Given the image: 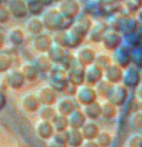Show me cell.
I'll return each instance as SVG.
<instances>
[{
  "instance_id": "obj_25",
  "label": "cell",
  "mask_w": 142,
  "mask_h": 147,
  "mask_svg": "<svg viewBox=\"0 0 142 147\" xmlns=\"http://www.w3.org/2000/svg\"><path fill=\"white\" fill-rule=\"evenodd\" d=\"M35 133L43 140H48L55 134L51 122L42 119H39L35 124Z\"/></svg>"
},
{
  "instance_id": "obj_6",
  "label": "cell",
  "mask_w": 142,
  "mask_h": 147,
  "mask_svg": "<svg viewBox=\"0 0 142 147\" xmlns=\"http://www.w3.org/2000/svg\"><path fill=\"white\" fill-rule=\"evenodd\" d=\"M142 82V72L138 68L133 65H130L125 68L123 73L122 84L127 87L129 90H135L137 86Z\"/></svg>"
},
{
  "instance_id": "obj_17",
  "label": "cell",
  "mask_w": 142,
  "mask_h": 147,
  "mask_svg": "<svg viewBox=\"0 0 142 147\" xmlns=\"http://www.w3.org/2000/svg\"><path fill=\"white\" fill-rule=\"evenodd\" d=\"M104 80V71L97 65L92 64L85 67L84 70V83L90 86H94Z\"/></svg>"
},
{
  "instance_id": "obj_13",
  "label": "cell",
  "mask_w": 142,
  "mask_h": 147,
  "mask_svg": "<svg viewBox=\"0 0 142 147\" xmlns=\"http://www.w3.org/2000/svg\"><path fill=\"white\" fill-rule=\"evenodd\" d=\"M57 92L48 84L41 86L36 95L41 106H54L57 101Z\"/></svg>"
},
{
  "instance_id": "obj_8",
  "label": "cell",
  "mask_w": 142,
  "mask_h": 147,
  "mask_svg": "<svg viewBox=\"0 0 142 147\" xmlns=\"http://www.w3.org/2000/svg\"><path fill=\"white\" fill-rule=\"evenodd\" d=\"M92 24H93V20L89 16L87 13L81 12L77 18L73 20V25L71 27L73 32L77 33L78 36L81 37L82 39L85 40L87 37L89 31Z\"/></svg>"
},
{
  "instance_id": "obj_4",
  "label": "cell",
  "mask_w": 142,
  "mask_h": 147,
  "mask_svg": "<svg viewBox=\"0 0 142 147\" xmlns=\"http://www.w3.org/2000/svg\"><path fill=\"white\" fill-rule=\"evenodd\" d=\"M98 51L91 45H81L73 52V58L83 67L94 64Z\"/></svg>"
},
{
  "instance_id": "obj_3",
  "label": "cell",
  "mask_w": 142,
  "mask_h": 147,
  "mask_svg": "<svg viewBox=\"0 0 142 147\" xmlns=\"http://www.w3.org/2000/svg\"><path fill=\"white\" fill-rule=\"evenodd\" d=\"M129 97H130V90L122 83H119L116 85H112L106 101L118 109H121L125 105H127Z\"/></svg>"
},
{
  "instance_id": "obj_35",
  "label": "cell",
  "mask_w": 142,
  "mask_h": 147,
  "mask_svg": "<svg viewBox=\"0 0 142 147\" xmlns=\"http://www.w3.org/2000/svg\"><path fill=\"white\" fill-rule=\"evenodd\" d=\"M50 122L52 124V127H53L54 132L56 134H64L69 129L68 118L58 113H56V115L53 117V119Z\"/></svg>"
},
{
  "instance_id": "obj_7",
  "label": "cell",
  "mask_w": 142,
  "mask_h": 147,
  "mask_svg": "<svg viewBox=\"0 0 142 147\" xmlns=\"http://www.w3.org/2000/svg\"><path fill=\"white\" fill-rule=\"evenodd\" d=\"M48 85L51 86L56 92H62L68 84V78L66 71L54 65L48 73Z\"/></svg>"
},
{
  "instance_id": "obj_41",
  "label": "cell",
  "mask_w": 142,
  "mask_h": 147,
  "mask_svg": "<svg viewBox=\"0 0 142 147\" xmlns=\"http://www.w3.org/2000/svg\"><path fill=\"white\" fill-rule=\"evenodd\" d=\"M37 112H38L40 119L46 120V121H51L56 115V110L53 106H41Z\"/></svg>"
},
{
  "instance_id": "obj_2",
  "label": "cell",
  "mask_w": 142,
  "mask_h": 147,
  "mask_svg": "<svg viewBox=\"0 0 142 147\" xmlns=\"http://www.w3.org/2000/svg\"><path fill=\"white\" fill-rule=\"evenodd\" d=\"M101 44L104 51L112 54L124 45V36L119 31L109 28L104 34Z\"/></svg>"
},
{
  "instance_id": "obj_44",
  "label": "cell",
  "mask_w": 142,
  "mask_h": 147,
  "mask_svg": "<svg viewBox=\"0 0 142 147\" xmlns=\"http://www.w3.org/2000/svg\"><path fill=\"white\" fill-rule=\"evenodd\" d=\"M125 147H142V135L140 133L135 132L130 136L124 144Z\"/></svg>"
},
{
  "instance_id": "obj_40",
  "label": "cell",
  "mask_w": 142,
  "mask_h": 147,
  "mask_svg": "<svg viewBox=\"0 0 142 147\" xmlns=\"http://www.w3.org/2000/svg\"><path fill=\"white\" fill-rule=\"evenodd\" d=\"M13 58L8 52L0 51V74H6L12 69Z\"/></svg>"
},
{
  "instance_id": "obj_20",
  "label": "cell",
  "mask_w": 142,
  "mask_h": 147,
  "mask_svg": "<svg viewBox=\"0 0 142 147\" xmlns=\"http://www.w3.org/2000/svg\"><path fill=\"white\" fill-rule=\"evenodd\" d=\"M124 69L118 65L112 63L111 65L104 71V80L111 85H116L122 82Z\"/></svg>"
},
{
  "instance_id": "obj_55",
  "label": "cell",
  "mask_w": 142,
  "mask_h": 147,
  "mask_svg": "<svg viewBox=\"0 0 142 147\" xmlns=\"http://www.w3.org/2000/svg\"><path fill=\"white\" fill-rule=\"evenodd\" d=\"M2 147H10V146H2Z\"/></svg>"
},
{
  "instance_id": "obj_9",
  "label": "cell",
  "mask_w": 142,
  "mask_h": 147,
  "mask_svg": "<svg viewBox=\"0 0 142 147\" xmlns=\"http://www.w3.org/2000/svg\"><path fill=\"white\" fill-rule=\"evenodd\" d=\"M109 29L108 22H104V20H93V24H92L90 31H89L87 35V40L90 44L99 45L102 43V40L104 38V34L106 31Z\"/></svg>"
},
{
  "instance_id": "obj_15",
  "label": "cell",
  "mask_w": 142,
  "mask_h": 147,
  "mask_svg": "<svg viewBox=\"0 0 142 147\" xmlns=\"http://www.w3.org/2000/svg\"><path fill=\"white\" fill-rule=\"evenodd\" d=\"M54 109L56 110V113H58L63 116H69L72 112L77 107V104L73 98L67 96H63L61 98H58L56 103L54 105Z\"/></svg>"
},
{
  "instance_id": "obj_26",
  "label": "cell",
  "mask_w": 142,
  "mask_h": 147,
  "mask_svg": "<svg viewBox=\"0 0 142 147\" xmlns=\"http://www.w3.org/2000/svg\"><path fill=\"white\" fill-rule=\"evenodd\" d=\"M102 130V126L97 121H92V120H87L80 128V132L82 134L83 138L85 140H96L99 133Z\"/></svg>"
},
{
  "instance_id": "obj_29",
  "label": "cell",
  "mask_w": 142,
  "mask_h": 147,
  "mask_svg": "<svg viewBox=\"0 0 142 147\" xmlns=\"http://www.w3.org/2000/svg\"><path fill=\"white\" fill-rule=\"evenodd\" d=\"M64 136L68 147H81L83 141L85 140L80 130L69 128L64 133Z\"/></svg>"
},
{
  "instance_id": "obj_37",
  "label": "cell",
  "mask_w": 142,
  "mask_h": 147,
  "mask_svg": "<svg viewBox=\"0 0 142 147\" xmlns=\"http://www.w3.org/2000/svg\"><path fill=\"white\" fill-rule=\"evenodd\" d=\"M27 12L30 17H41L44 11L46 10L44 5L40 0H26Z\"/></svg>"
},
{
  "instance_id": "obj_43",
  "label": "cell",
  "mask_w": 142,
  "mask_h": 147,
  "mask_svg": "<svg viewBox=\"0 0 142 147\" xmlns=\"http://www.w3.org/2000/svg\"><path fill=\"white\" fill-rule=\"evenodd\" d=\"M47 146L48 147H68L66 142L64 134H56L47 140Z\"/></svg>"
},
{
  "instance_id": "obj_39",
  "label": "cell",
  "mask_w": 142,
  "mask_h": 147,
  "mask_svg": "<svg viewBox=\"0 0 142 147\" xmlns=\"http://www.w3.org/2000/svg\"><path fill=\"white\" fill-rule=\"evenodd\" d=\"M129 124L135 132L142 131V112L140 110H133L129 117Z\"/></svg>"
},
{
  "instance_id": "obj_27",
  "label": "cell",
  "mask_w": 142,
  "mask_h": 147,
  "mask_svg": "<svg viewBox=\"0 0 142 147\" xmlns=\"http://www.w3.org/2000/svg\"><path fill=\"white\" fill-rule=\"evenodd\" d=\"M81 110L83 111L87 120L99 122L102 118V103L100 101H97L95 103H92L87 106L80 107Z\"/></svg>"
},
{
  "instance_id": "obj_10",
  "label": "cell",
  "mask_w": 142,
  "mask_h": 147,
  "mask_svg": "<svg viewBox=\"0 0 142 147\" xmlns=\"http://www.w3.org/2000/svg\"><path fill=\"white\" fill-rule=\"evenodd\" d=\"M84 70L85 67H83L82 65L79 64L77 61H75L73 58V61L72 62L69 69L66 71L67 74V78L68 81L72 84L75 86H79L84 83Z\"/></svg>"
},
{
  "instance_id": "obj_49",
  "label": "cell",
  "mask_w": 142,
  "mask_h": 147,
  "mask_svg": "<svg viewBox=\"0 0 142 147\" xmlns=\"http://www.w3.org/2000/svg\"><path fill=\"white\" fill-rule=\"evenodd\" d=\"M7 104V97L5 95L4 91L0 89V110H2Z\"/></svg>"
},
{
  "instance_id": "obj_19",
  "label": "cell",
  "mask_w": 142,
  "mask_h": 147,
  "mask_svg": "<svg viewBox=\"0 0 142 147\" xmlns=\"http://www.w3.org/2000/svg\"><path fill=\"white\" fill-rule=\"evenodd\" d=\"M112 55V60L114 64L118 65L119 67L125 68L129 67L131 64V49L124 44L121 48H119L116 51H114Z\"/></svg>"
},
{
  "instance_id": "obj_33",
  "label": "cell",
  "mask_w": 142,
  "mask_h": 147,
  "mask_svg": "<svg viewBox=\"0 0 142 147\" xmlns=\"http://www.w3.org/2000/svg\"><path fill=\"white\" fill-rule=\"evenodd\" d=\"M119 114V109L113 106L107 101H102V118L106 121H113Z\"/></svg>"
},
{
  "instance_id": "obj_28",
  "label": "cell",
  "mask_w": 142,
  "mask_h": 147,
  "mask_svg": "<svg viewBox=\"0 0 142 147\" xmlns=\"http://www.w3.org/2000/svg\"><path fill=\"white\" fill-rule=\"evenodd\" d=\"M18 70L22 74L25 81H30V82L38 80L39 75H40L34 63L29 60H25L24 62H22Z\"/></svg>"
},
{
  "instance_id": "obj_46",
  "label": "cell",
  "mask_w": 142,
  "mask_h": 147,
  "mask_svg": "<svg viewBox=\"0 0 142 147\" xmlns=\"http://www.w3.org/2000/svg\"><path fill=\"white\" fill-rule=\"evenodd\" d=\"M11 15L5 5L0 4V24H7L11 20Z\"/></svg>"
},
{
  "instance_id": "obj_1",
  "label": "cell",
  "mask_w": 142,
  "mask_h": 147,
  "mask_svg": "<svg viewBox=\"0 0 142 147\" xmlns=\"http://www.w3.org/2000/svg\"><path fill=\"white\" fill-rule=\"evenodd\" d=\"M52 39L53 43L59 44L67 51H75L81 45H83L84 41V39L73 32L71 28L63 32H56V35L52 37Z\"/></svg>"
},
{
  "instance_id": "obj_16",
  "label": "cell",
  "mask_w": 142,
  "mask_h": 147,
  "mask_svg": "<svg viewBox=\"0 0 142 147\" xmlns=\"http://www.w3.org/2000/svg\"><path fill=\"white\" fill-rule=\"evenodd\" d=\"M5 6L9 11L11 17L15 18L22 20L28 16L26 0H8Z\"/></svg>"
},
{
  "instance_id": "obj_34",
  "label": "cell",
  "mask_w": 142,
  "mask_h": 147,
  "mask_svg": "<svg viewBox=\"0 0 142 147\" xmlns=\"http://www.w3.org/2000/svg\"><path fill=\"white\" fill-rule=\"evenodd\" d=\"M96 142L99 147H110L114 143V136L107 129H102L96 138Z\"/></svg>"
},
{
  "instance_id": "obj_52",
  "label": "cell",
  "mask_w": 142,
  "mask_h": 147,
  "mask_svg": "<svg viewBox=\"0 0 142 147\" xmlns=\"http://www.w3.org/2000/svg\"><path fill=\"white\" fill-rule=\"evenodd\" d=\"M40 1L44 5V7L47 8V7L52 6V4H53L54 0H40Z\"/></svg>"
},
{
  "instance_id": "obj_11",
  "label": "cell",
  "mask_w": 142,
  "mask_h": 147,
  "mask_svg": "<svg viewBox=\"0 0 142 147\" xmlns=\"http://www.w3.org/2000/svg\"><path fill=\"white\" fill-rule=\"evenodd\" d=\"M57 10L68 17L75 18L81 13V5L77 0H59Z\"/></svg>"
},
{
  "instance_id": "obj_53",
  "label": "cell",
  "mask_w": 142,
  "mask_h": 147,
  "mask_svg": "<svg viewBox=\"0 0 142 147\" xmlns=\"http://www.w3.org/2000/svg\"><path fill=\"white\" fill-rule=\"evenodd\" d=\"M110 147H125V146H124V145H122V146H121V145H118V144H115V143H113L112 145L110 146Z\"/></svg>"
},
{
  "instance_id": "obj_32",
  "label": "cell",
  "mask_w": 142,
  "mask_h": 147,
  "mask_svg": "<svg viewBox=\"0 0 142 147\" xmlns=\"http://www.w3.org/2000/svg\"><path fill=\"white\" fill-rule=\"evenodd\" d=\"M67 118L68 123H69V128L77 129V130H80V128L82 127L84 123L87 121L80 107H77L69 116H67Z\"/></svg>"
},
{
  "instance_id": "obj_23",
  "label": "cell",
  "mask_w": 142,
  "mask_h": 147,
  "mask_svg": "<svg viewBox=\"0 0 142 147\" xmlns=\"http://www.w3.org/2000/svg\"><path fill=\"white\" fill-rule=\"evenodd\" d=\"M58 13L59 11L57 10L56 7L50 6L46 8V10H44V13L40 17L44 29L48 31H55V22H56Z\"/></svg>"
},
{
  "instance_id": "obj_18",
  "label": "cell",
  "mask_w": 142,
  "mask_h": 147,
  "mask_svg": "<svg viewBox=\"0 0 142 147\" xmlns=\"http://www.w3.org/2000/svg\"><path fill=\"white\" fill-rule=\"evenodd\" d=\"M5 83L11 89L20 90L24 85L25 80L20 70L11 69L5 74Z\"/></svg>"
},
{
  "instance_id": "obj_5",
  "label": "cell",
  "mask_w": 142,
  "mask_h": 147,
  "mask_svg": "<svg viewBox=\"0 0 142 147\" xmlns=\"http://www.w3.org/2000/svg\"><path fill=\"white\" fill-rule=\"evenodd\" d=\"M73 99L75 100L77 104L79 105L80 107L87 106V105L99 101L98 95H97L95 88L93 86L85 84V83L78 86Z\"/></svg>"
},
{
  "instance_id": "obj_30",
  "label": "cell",
  "mask_w": 142,
  "mask_h": 147,
  "mask_svg": "<svg viewBox=\"0 0 142 147\" xmlns=\"http://www.w3.org/2000/svg\"><path fill=\"white\" fill-rule=\"evenodd\" d=\"M24 29L31 36H36L40 33H43L44 27L40 17H30L26 20Z\"/></svg>"
},
{
  "instance_id": "obj_45",
  "label": "cell",
  "mask_w": 142,
  "mask_h": 147,
  "mask_svg": "<svg viewBox=\"0 0 142 147\" xmlns=\"http://www.w3.org/2000/svg\"><path fill=\"white\" fill-rule=\"evenodd\" d=\"M125 6L127 7L128 11L136 15L139 10L142 9V0H125Z\"/></svg>"
},
{
  "instance_id": "obj_48",
  "label": "cell",
  "mask_w": 142,
  "mask_h": 147,
  "mask_svg": "<svg viewBox=\"0 0 142 147\" xmlns=\"http://www.w3.org/2000/svg\"><path fill=\"white\" fill-rule=\"evenodd\" d=\"M135 98L139 104L142 103V82L135 89Z\"/></svg>"
},
{
  "instance_id": "obj_47",
  "label": "cell",
  "mask_w": 142,
  "mask_h": 147,
  "mask_svg": "<svg viewBox=\"0 0 142 147\" xmlns=\"http://www.w3.org/2000/svg\"><path fill=\"white\" fill-rule=\"evenodd\" d=\"M77 86L72 84V83L68 82V84L66 85V87L64 88V90L62 91V93L64 94V96L67 97H71V98H73L77 93Z\"/></svg>"
},
{
  "instance_id": "obj_36",
  "label": "cell",
  "mask_w": 142,
  "mask_h": 147,
  "mask_svg": "<svg viewBox=\"0 0 142 147\" xmlns=\"http://www.w3.org/2000/svg\"><path fill=\"white\" fill-rule=\"evenodd\" d=\"M112 63H113V60H112L111 53L104 51H98L94 64L97 65L99 68H101L102 71H104L106 68H108Z\"/></svg>"
},
{
  "instance_id": "obj_50",
  "label": "cell",
  "mask_w": 142,
  "mask_h": 147,
  "mask_svg": "<svg viewBox=\"0 0 142 147\" xmlns=\"http://www.w3.org/2000/svg\"><path fill=\"white\" fill-rule=\"evenodd\" d=\"M81 147H99L98 143L96 142V140H84L82 145H81Z\"/></svg>"
},
{
  "instance_id": "obj_12",
  "label": "cell",
  "mask_w": 142,
  "mask_h": 147,
  "mask_svg": "<svg viewBox=\"0 0 142 147\" xmlns=\"http://www.w3.org/2000/svg\"><path fill=\"white\" fill-rule=\"evenodd\" d=\"M53 44L52 36L46 32L40 33L36 36H33L32 38V48L34 51H36L38 53H46L50 47Z\"/></svg>"
},
{
  "instance_id": "obj_38",
  "label": "cell",
  "mask_w": 142,
  "mask_h": 147,
  "mask_svg": "<svg viewBox=\"0 0 142 147\" xmlns=\"http://www.w3.org/2000/svg\"><path fill=\"white\" fill-rule=\"evenodd\" d=\"M111 87H112V85L104 80H102L100 82L97 83V84L94 86V88H95V90H96L97 95H98V99H102V101H106Z\"/></svg>"
},
{
  "instance_id": "obj_31",
  "label": "cell",
  "mask_w": 142,
  "mask_h": 147,
  "mask_svg": "<svg viewBox=\"0 0 142 147\" xmlns=\"http://www.w3.org/2000/svg\"><path fill=\"white\" fill-rule=\"evenodd\" d=\"M32 62L40 74H48L53 67V64L47 57L46 53H38Z\"/></svg>"
},
{
  "instance_id": "obj_24",
  "label": "cell",
  "mask_w": 142,
  "mask_h": 147,
  "mask_svg": "<svg viewBox=\"0 0 142 147\" xmlns=\"http://www.w3.org/2000/svg\"><path fill=\"white\" fill-rule=\"evenodd\" d=\"M68 54H69V51L63 48L62 46H60L59 44L56 43L52 44L50 49L46 52L47 57H48L53 65H60L64 61V59L67 57Z\"/></svg>"
},
{
  "instance_id": "obj_42",
  "label": "cell",
  "mask_w": 142,
  "mask_h": 147,
  "mask_svg": "<svg viewBox=\"0 0 142 147\" xmlns=\"http://www.w3.org/2000/svg\"><path fill=\"white\" fill-rule=\"evenodd\" d=\"M131 65L142 70V46L135 47L131 49Z\"/></svg>"
},
{
  "instance_id": "obj_22",
  "label": "cell",
  "mask_w": 142,
  "mask_h": 147,
  "mask_svg": "<svg viewBox=\"0 0 142 147\" xmlns=\"http://www.w3.org/2000/svg\"><path fill=\"white\" fill-rule=\"evenodd\" d=\"M6 42L12 47H20L25 42V31L20 26H14L8 30Z\"/></svg>"
},
{
  "instance_id": "obj_54",
  "label": "cell",
  "mask_w": 142,
  "mask_h": 147,
  "mask_svg": "<svg viewBox=\"0 0 142 147\" xmlns=\"http://www.w3.org/2000/svg\"><path fill=\"white\" fill-rule=\"evenodd\" d=\"M138 110H140V111L142 112V103L139 104V109Z\"/></svg>"
},
{
  "instance_id": "obj_51",
  "label": "cell",
  "mask_w": 142,
  "mask_h": 147,
  "mask_svg": "<svg viewBox=\"0 0 142 147\" xmlns=\"http://www.w3.org/2000/svg\"><path fill=\"white\" fill-rule=\"evenodd\" d=\"M5 43H6V37H5V34L0 30V51L3 49Z\"/></svg>"
},
{
  "instance_id": "obj_14",
  "label": "cell",
  "mask_w": 142,
  "mask_h": 147,
  "mask_svg": "<svg viewBox=\"0 0 142 147\" xmlns=\"http://www.w3.org/2000/svg\"><path fill=\"white\" fill-rule=\"evenodd\" d=\"M139 23L137 22L136 18H129L124 17L118 20V22L115 24L113 29L119 31L123 36L126 35H133L136 32Z\"/></svg>"
},
{
  "instance_id": "obj_21",
  "label": "cell",
  "mask_w": 142,
  "mask_h": 147,
  "mask_svg": "<svg viewBox=\"0 0 142 147\" xmlns=\"http://www.w3.org/2000/svg\"><path fill=\"white\" fill-rule=\"evenodd\" d=\"M20 107L24 111L28 113L37 112L41 107V104L37 98L36 93L33 92H27L20 99Z\"/></svg>"
}]
</instances>
